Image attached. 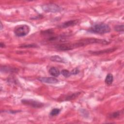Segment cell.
<instances>
[{"instance_id": "obj_5", "label": "cell", "mask_w": 124, "mask_h": 124, "mask_svg": "<svg viewBox=\"0 0 124 124\" xmlns=\"http://www.w3.org/2000/svg\"><path fill=\"white\" fill-rule=\"evenodd\" d=\"M21 103L25 105L29 106L34 108H41L44 106L43 103L33 99H22Z\"/></svg>"}, {"instance_id": "obj_1", "label": "cell", "mask_w": 124, "mask_h": 124, "mask_svg": "<svg viewBox=\"0 0 124 124\" xmlns=\"http://www.w3.org/2000/svg\"><path fill=\"white\" fill-rule=\"evenodd\" d=\"M93 44H99L102 45H108L109 42L104 39H100L95 38H88L80 39L76 42L71 43L73 49Z\"/></svg>"}, {"instance_id": "obj_9", "label": "cell", "mask_w": 124, "mask_h": 124, "mask_svg": "<svg viewBox=\"0 0 124 124\" xmlns=\"http://www.w3.org/2000/svg\"><path fill=\"white\" fill-rule=\"evenodd\" d=\"M51 61L57 62H61V63H66V61L63 58L60 57L58 55H54L50 57V58Z\"/></svg>"}, {"instance_id": "obj_17", "label": "cell", "mask_w": 124, "mask_h": 124, "mask_svg": "<svg viewBox=\"0 0 124 124\" xmlns=\"http://www.w3.org/2000/svg\"><path fill=\"white\" fill-rule=\"evenodd\" d=\"M114 30L118 32H124V25H118L115 26Z\"/></svg>"}, {"instance_id": "obj_20", "label": "cell", "mask_w": 124, "mask_h": 124, "mask_svg": "<svg viewBox=\"0 0 124 124\" xmlns=\"http://www.w3.org/2000/svg\"><path fill=\"white\" fill-rule=\"evenodd\" d=\"M0 47H5V45H4V43H0Z\"/></svg>"}, {"instance_id": "obj_18", "label": "cell", "mask_w": 124, "mask_h": 124, "mask_svg": "<svg viewBox=\"0 0 124 124\" xmlns=\"http://www.w3.org/2000/svg\"><path fill=\"white\" fill-rule=\"evenodd\" d=\"M37 46L35 44H29V45H24L20 46V47L22 48H31V47H37Z\"/></svg>"}, {"instance_id": "obj_15", "label": "cell", "mask_w": 124, "mask_h": 124, "mask_svg": "<svg viewBox=\"0 0 124 124\" xmlns=\"http://www.w3.org/2000/svg\"><path fill=\"white\" fill-rule=\"evenodd\" d=\"M61 111V109L58 108H53L51 112H50V115L52 116H56L58 114H59L60 113Z\"/></svg>"}, {"instance_id": "obj_10", "label": "cell", "mask_w": 124, "mask_h": 124, "mask_svg": "<svg viewBox=\"0 0 124 124\" xmlns=\"http://www.w3.org/2000/svg\"><path fill=\"white\" fill-rule=\"evenodd\" d=\"M49 73L54 77H58L60 75V72L59 69L55 67H52L49 70Z\"/></svg>"}, {"instance_id": "obj_2", "label": "cell", "mask_w": 124, "mask_h": 124, "mask_svg": "<svg viewBox=\"0 0 124 124\" xmlns=\"http://www.w3.org/2000/svg\"><path fill=\"white\" fill-rule=\"evenodd\" d=\"M88 31L99 34H103L110 31V28L109 26L104 23H96L93 25L89 30Z\"/></svg>"}, {"instance_id": "obj_12", "label": "cell", "mask_w": 124, "mask_h": 124, "mask_svg": "<svg viewBox=\"0 0 124 124\" xmlns=\"http://www.w3.org/2000/svg\"><path fill=\"white\" fill-rule=\"evenodd\" d=\"M113 81V75L111 73H108L107 75L105 80V82L106 84L108 86L110 85L112 83Z\"/></svg>"}, {"instance_id": "obj_16", "label": "cell", "mask_w": 124, "mask_h": 124, "mask_svg": "<svg viewBox=\"0 0 124 124\" xmlns=\"http://www.w3.org/2000/svg\"><path fill=\"white\" fill-rule=\"evenodd\" d=\"M61 74L65 78H68V77H69L71 75V72L70 71H69L67 69H63V70H62V71H61Z\"/></svg>"}, {"instance_id": "obj_3", "label": "cell", "mask_w": 124, "mask_h": 124, "mask_svg": "<svg viewBox=\"0 0 124 124\" xmlns=\"http://www.w3.org/2000/svg\"><path fill=\"white\" fill-rule=\"evenodd\" d=\"M30 31V27L28 25L25 24L17 26L15 28L14 30L15 34L18 37L25 36L29 33Z\"/></svg>"}, {"instance_id": "obj_6", "label": "cell", "mask_w": 124, "mask_h": 124, "mask_svg": "<svg viewBox=\"0 0 124 124\" xmlns=\"http://www.w3.org/2000/svg\"><path fill=\"white\" fill-rule=\"evenodd\" d=\"M37 79L42 82L48 84H56L59 82V80L54 77H40Z\"/></svg>"}, {"instance_id": "obj_8", "label": "cell", "mask_w": 124, "mask_h": 124, "mask_svg": "<svg viewBox=\"0 0 124 124\" xmlns=\"http://www.w3.org/2000/svg\"><path fill=\"white\" fill-rule=\"evenodd\" d=\"M117 49V48L116 47H113V48H109L104 50H98V51H90V53L93 54H95V55H99V54H102L104 53H111L112 52H113L115 51Z\"/></svg>"}, {"instance_id": "obj_21", "label": "cell", "mask_w": 124, "mask_h": 124, "mask_svg": "<svg viewBox=\"0 0 124 124\" xmlns=\"http://www.w3.org/2000/svg\"><path fill=\"white\" fill-rule=\"evenodd\" d=\"M0 30H1L2 29V28H3V25H2V24L1 22H0Z\"/></svg>"}, {"instance_id": "obj_4", "label": "cell", "mask_w": 124, "mask_h": 124, "mask_svg": "<svg viewBox=\"0 0 124 124\" xmlns=\"http://www.w3.org/2000/svg\"><path fill=\"white\" fill-rule=\"evenodd\" d=\"M42 8L44 11L46 13H57L61 12L62 9L58 5L54 3L45 4L42 6Z\"/></svg>"}, {"instance_id": "obj_13", "label": "cell", "mask_w": 124, "mask_h": 124, "mask_svg": "<svg viewBox=\"0 0 124 124\" xmlns=\"http://www.w3.org/2000/svg\"><path fill=\"white\" fill-rule=\"evenodd\" d=\"M123 113V111L121 112V111H117L115 112H113L111 113H110L108 117L111 119L113 118H117L119 117L121 115V114Z\"/></svg>"}, {"instance_id": "obj_7", "label": "cell", "mask_w": 124, "mask_h": 124, "mask_svg": "<svg viewBox=\"0 0 124 124\" xmlns=\"http://www.w3.org/2000/svg\"><path fill=\"white\" fill-rule=\"evenodd\" d=\"M78 22H79V20L78 19L71 20H69V21H67L65 22H63L61 25H60L59 27L60 28H66L69 27L75 26L76 25L78 24Z\"/></svg>"}, {"instance_id": "obj_19", "label": "cell", "mask_w": 124, "mask_h": 124, "mask_svg": "<svg viewBox=\"0 0 124 124\" xmlns=\"http://www.w3.org/2000/svg\"><path fill=\"white\" fill-rule=\"evenodd\" d=\"M70 72H71V75H77L78 73H79V70L77 68H76L73 69Z\"/></svg>"}, {"instance_id": "obj_14", "label": "cell", "mask_w": 124, "mask_h": 124, "mask_svg": "<svg viewBox=\"0 0 124 124\" xmlns=\"http://www.w3.org/2000/svg\"><path fill=\"white\" fill-rule=\"evenodd\" d=\"M80 94V92H78V93H74L69 96H67L65 100H68V101H69V100H73V99H74L75 98H77V97L78 96V95Z\"/></svg>"}, {"instance_id": "obj_11", "label": "cell", "mask_w": 124, "mask_h": 124, "mask_svg": "<svg viewBox=\"0 0 124 124\" xmlns=\"http://www.w3.org/2000/svg\"><path fill=\"white\" fill-rule=\"evenodd\" d=\"M0 71L1 72H16L17 70H16V68H12L10 67H8L7 66H1L0 68Z\"/></svg>"}]
</instances>
